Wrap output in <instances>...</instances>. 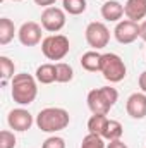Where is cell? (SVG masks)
Masks as SVG:
<instances>
[{"mask_svg": "<svg viewBox=\"0 0 146 148\" xmlns=\"http://www.w3.org/2000/svg\"><path fill=\"white\" fill-rule=\"evenodd\" d=\"M12 100L19 105H29L38 97V81L28 73H19L10 79Z\"/></svg>", "mask_w": 146, "mask_h": 148, "instance_id": "cell-1", "label": "cell"}, {"mask_svg": "<svg viewBox=\"0 0 146 148\" xmlns=\"http://www.w3.org/2000/svg\"><path fill=\"white\" fill-rule=\"evenodd\" d=\"M71 122L69 112L62 107H46L38 112L36 126L43 133H59L65 129Z\"/></svg>", "mask_w": 146, "mask_h": 148, "instance_id": "cell-2", "label": "cell"}, {"mask_svg": "<svg viewBox=\"0 0 146 148\" xmlns=\"http://www.w3.org/2000/svg\"><path fill=\"white\" fill-rule=\"evenodd\" d=\"M119 100V91L112 86H102V88H95L88 93V109L91 114H108L110 109L117 103Z\"/></svg>", "mask_w": 146, "mask_h": 148, "instance_id": "cell-3", "label": "cell"}, {"mask_svg": "<svg viewBox=\"0 0 146 148\" xmlns=\"http://www.w3.org/2000/svg\"><path fill=\"white\" fill-rule=\"evenodd\" d=\"M100 73L103 74V77L108 83H120L126 76H127V67L122 60L120 55L108 52L102 55V69Z\"/></svg>", "mask_w": 146, "mask_h": 148, "instance_id": "cell-4", "label": "cell"}, {"mask_svg": "<svg viewBox=\"0 0 146 148\" xmlns=\"http://www.w3.org/2000/svg\"><path fill=\"white\" fill-rule=\"evenodd\" d=\"M69 50L71 43L65 35H48L41 41V52L48 60H62Z\"/></svg>", "mask_w": 146, "mask_h": 148, "instance_id": "cell-5", "label": "cell"}, {"mask_svg": "<svg viewBox=\"0 0 146 148\" xmlns=\"http://www.w3.org/2000/svg\"><path fill=\"white\" fill-rule=\"evenodd\" d=\"M84 38H86V43L93 50H102V48H105L108 45L110 41V29L107 28L105 23L93 21V23H89L86 26Z\"/></svg>", "mask_w": 146, "mask_h": 148, "instance_id": "cell-6", "label": "cell"}, {"mask_svg": "<svg viewBox=\"0 0 146 148\" xmlns=\"http://www.w3.org/2000/svg\"><path fill=\"white\" fill-rule=\"evenodd\" d=\"M65 10L60 7H46L41 12V28L48 33H59L64 26H65Z\"/></svg>", "mask_w": 146, "mask_h": 148, "instance_id": "cell-7", "label": "cell"}, {"mask_svg": "<svg viewBox=\"0 0 146 148\" xmlns=\"http://www.w3.org/2000/svg\"><path fill=\"white\" fill-rule=\"evenodd\" d=\"M113 36L119 43L129 45L134 43L139 38V23H134L131 19H122L113 28Z\"/></svg>", "mask_w": 146, "mask_h": 148, "instance_id": "cell-8", "label": "cell"}, {"mask_svg": "<svg viewBox=\"0 0 146 148\" xmlns=\"http://www.w3.org/2000/svg\"><path fill=\"white\" fill-rule=\"evenodd\" d=\"M41 24H38L35 21H28L23 23L21 28L17 29V40L23 47H36L38 43H41Z\"/></svg>", "mask_w": 146, "mask_h": 148, "instance_id": "cell-9", "label": "cell"}, {"mask_svg": "<svg viewBox=\"0 0 146 148\" xmlns=\"http://www.w3.org/2000/svg\"><path fill=\"white\" fill-rule=\"evenodd\" d=\"M35 119L31 115V112L19 107V109H12L7 114V124L10 129H14V133H24L28 129H31Z\"/></svg>", "mask_w": 146, "mask_h": 148, "instance_id": "cell-10", "label": "cell"}, {"mask_svg": "<svg viewBox=\"0 0 146 148\" xmlns=\"http://www.w3.org/2000/svg\"><path fill=\"white\" fill-rule=\"evenodd\" d=\"M126 110L132 119H145L146 117V93L136 91L129 95L126 102Z\"/></svg>", "mask_w": 146, "mask_h": 148, "instance_id": "cell-11", "label": "cell"}, {"mask_svg": "<svg viewBox=\"0 0 146 148\" xmlns=\"http://www.w3.org/2000/svg\"><path fill=\"white\" fill-rule=\"evenodd\" d=\"M100 12H102V17L105 21H108V23H119L126 16L124 14V5L120 2H117V0H107L102 5Z\"/></svg>", "mask_w": 146, "mask_h": 148, "instance_id": "cell-12", "label": "cell"}, {"mask_svg": "<svg viewBox=\"0 0 146 148\" xmlns=\"http://www.w3.org/2000/svg\"><path fill=\"white\" fill-rule=\"evenodd\" d=\"M124 14L127 19L139 23L146 17V0H127L124 3Z\"/></svg>", "mask_w": 146, "mask_h": 148, "instance_id": "cell-13", "label": "cell"}, {"mask_svg": "<svg viewBox=\"0 0 146 148\" xmlns=\"http://www.w3.org/2000/svg\"><path fill=\"white\" fill-rule=\"evenodd\" d=\"M102 55L98 50H89L81 55V67L88 73H100L102 69Z\"/></svg>", "mask_w": 146, "mask_h": 148, "instance_id": "cell-14", "label": "cell"}, {"mask_svg": "<svg viewBox=\"0 0 146 148\" xmlns=\"http://www.w3.org/2000/svg\"><path fill=\"white\" fill-rule=\"evenodd\" d=\"M35 77H36L38 83L41 84H52V83H57V71H55V64H41L38 66L36 73H35Z\"/></svg>", "mask_w": 146, "mask_h": 148, "instance_id": "cell-15", "label": "cell"}, {"mask_svg": "<svg viewBox=\"0 0 146 148\" xmlns=\"http://www.w3.org/2000/svg\"><path fill=\"white\" fill-rule=\"evenodd\" d=\"M16 26L9 17H0V45H7L14 40L16 35Z\"/></svg>", "mask_w": 146, "mask_h": 148, "instance_id": "cell-16", "label": "cell"}, {"mask_svg": "<svg viewBox=\"0 0 146 148\" xmlns=\"http://www.w3.org/2000/svg\"><path fill=\"white\" fill-rule=\"evenodd\" d=\"M107 122H108V117H107L105 114H93V115L89 117V121H88V131H89L91 134L102 136L103 131H105Z\"/></svg>", "mask_w": 146, "mask_h": 148, "instance_id": "cell-17", "label": "cell"}, {"mask_svg": "<svg viewBox=\"0 0 146 148\" xmlns=\"http://www.w3.org/2000/svg\"><path fill=\"white\" fill-rule=\"evenodd\" d=\"M122 134H124L122 124H120L119 121H115V119H108V122H107V126H105V131H103V134H102V138L107 140V141H113V140H120Z\"/></svg>", "mask_w": 146, "mask_h": 148, "instance_id": "cell-18", "label": "cell"}, {"mask_svg": "<svg viewBox=\"0 0 146 148\" xmlns=\"http://www.w3.org/2000/svg\"><path fill=\"white\" fill-rule=\"evenodd\" d=\"M0 76H2L3 84L7 79H12L16 76V64L7 55H0Z\"/></svg>", "mask_w": 146, "mask_h": 148, "instance_id": "cell-19", "label": "cell"}, {"mask_svg": "<svg viewBox=\"0 0 146 148\" xmlns=\"http://www.w3.org/2000/svg\"><path fill=\"white\" fill-rule=\"evenodd\" d=\"M88 2L86 0H62V9L69 16H79L86 10Z\"/></svg>", "mask_w": 146, "mask_h": 148, "instance_id": "cell-20", "label": "cell"}, {"mask_svg": "<svg viewBox=\"0 0 146 148\" xmlns=\"http://www.w3.org/2000/svg\"><path fill=\"white\" fill-rule=\"evenodd\" d=\"M57 71V83H71L74 77V69L67 62H57L55 64Z\"/></svg>", "mask_w": 146, "mask_h": 148, "instance_id": "cell-21", "label": "cell"}, {"mask_svg": "<svg viewBox=\"0 0 146 148\" xmlns=\"http://www.w3.org/2000/svg\"><path fill=\"white\" fill-rule=\"evenodd\" d=\"M81 148H107V147H105L102 136L88 133V134L83 138V141H81Z\"/></svg>", "mask_w": 146, "mask_h": 148, "instance_id": "cell-22", "label": "cell"}, {"mask_svg": "<svg viewBox=\"0 0 146 148\" xmlns=\"http://www.w3.org/2000/svg\"><path fill=\"white\" fill-rule=\"evenodd\" d=\"M16 134L14 131H9V129H3L0 131V148H16Z\"/></svg>", "mask_w": 146, "mask_h": 148, "instance_id": "cell-23", "label": "cell"}, {"mask_svg": "<svg viewBox=\"0 0 146 148\" xmlns=\"http://www.w3.org/2000/svg\"><path fill=\"white\" fill-rule=\"evenodd\" d=\"M41 148H65V140L62 138V136H48L45 141H43V145Z\"/></svg>", "mask_w": 146, "mask_h": 148, "instance_id": "cell-24", "label": "cell"}, {"mask_svg": "<svg viewBox=\"0 0 146 148\" xmlns=\"http://www.w3.org/2000/svg\"><path fill=\"white\" fill-rule=\"evenodd\" d=\"M107 148H129L122 140H113V141H108Z\"/></svg>", "mask_w": 146, "mask_h": 148, "instance_id": "cell-25", "label": "cell"}, {"mask_svg": "<svg viewBox=\"0 0 146 148\" xmlns=\"http://www.w3.org/2000/svg\"><path fill=\"white\" fill-rule=\"evenodd\" d=\"M138 84H139V88H141V91L146 93V71L139 74V79H138Z\"/></svg>", "mask_w": 146, "mask_h": 148, "instance_id": "cell-26", "label": "cell"}, {"mask_svg": "<svg viewBox=\"0 0 146 148\" xmlns=\"http://www.w3.org/2000/svg\"><path fill=\"white\" fill-rule=\"evenodd\" d=\"M55 2H57V0H35V3H36V5L45 7V9H46V7H52Z\"/></svg>", "mask_w": 146, "mask_h": 148, "instance_id": "cell-27", "label": "cell"}, {"mask_svg": "<svg viewBox=\"0 0 146 148\" xmlns=\"http://www.w3.org/2000/svg\"><path fill=\"white\" fill-rule=\"evenodd\" d=\"M139 38L146 41V19L139 23Z\"/></svg>", "mask_w": 146, "mask_h": 148, "instance_id": "cell-28", "label": "cell"}, {"mask_svg": "<svg viewBox=\"0 0 146 148\" xmlns=\"http://www.w3.org/2000/svg\"><path fill=\"white\" fill-rule=\"evenodd\" d=\"M14 2H21V0H14Z\"/></svg>", "mask_w": 146, "mask_h": 148, "instance_id": "cell-29", "label": "cell"}, {"mask_svg": "<svg viewBox=\"0 0 146 148\" xmlns=\"http://www.w3.org/2000/svg\"><path fill=\"white\" fill-rule=\"evenodd\" d=\"M0 2H3V0H0Z\"/></svg>", "mask_w": 146, "mask_h": 148, "instance_id": "cell-30", "label": "cell"}]
</instances>
